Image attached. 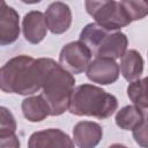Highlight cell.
I'll list each match as a JSON object with an SVG mask.
<instances>
[{"mask_svg":"<svg viewBox=\"0 0 148 148\" xmlns=\"http://www.w3.org/2000/svg\"><path fill=\"white\" fill-rule=\"evenodd\" d=\"M127 96L142 112L145 119H148V76L131 82L127 87Z\"/></svg>","mask_w":148,"mask_h":148,"instance_id":"obj_15","label":"cell"},{"mask_svg":"<svg viewBox=\"0 0 148 148\" xmlns=\"http://www.w3.org/2000/svg\"><path fill=\"white\" fill-rule=\"evenodd\" d=\"M44 15L49 30L54 35H61L66 32L72 25V10L65 2L56 1L50 3Z\"/></svg>","mask_w":148,"mask_h":148,"instance_id":"obj_9","label":"cell"},{"mask_svg":"<svg viewBox=\"0 0 148 148\" xmlns=\"http://www.w3.org/2000/svg\"><path fill=\"white\" fill-rule=\"evenodd\" d=\"M86 75L94 83L101 86L112 84L119 79V64L109 58H94L86 71Z\"/></svg>","mask_w":148,"mask_h":148,"instance_id":"obj_7","label":"cell"},{"mask_svg":"<svg viewBox=\"0 0 148 148\" xmlns=\"http://www.w3.org/2000/svg\"><path fill=\"white\" fill-rule=\"evenodd\" d=\"M74 145L73 139L59 128L34 132L28 140V148H75Z\"/></svg>","mask_w":148,"mask_h":148,"instance_id":"obj_8","label":"cell"},{"mask_svg":"<svg viewBox=\"0 0 148 148\" xmlns=\"http://www.w3.org/2000/svg\"><path fill=\"white\" fill-rule=\"evenodd\" d=\"M0 148H20V140L17 135L14 133L6 136H0Z\"/></svg>","mask_w":148,"mask_h":148,"instance_id":"obj_20","label":"cell"},{"mask_svg":"<svg viewBox=\"0 0 148 148\" xmlns=\"http://www.w3.org/2000/svg\"><path fill=\"white\" fill-rule=\"evenodd\" d=\"M108 148H128V147H126L125 145H121V143H112Z\"/></svg>","mask_w":148,"mask_h":148,"instance_id":"obj_21","label":"cell"},{"mask_svg":"<svg viewBox=\"0 0 148 148\" xmlns=\"http://www.w3.org/2000/svg\"><path fill=\"white\" fill-rule=\"evenodd\" d=\"M103 138V128L99 124L82 120L73 127V141L79 148H96Z\"/></svg>","mask_w":148,"mask_h":148,"instance_id":"obj_11","label":"cell"},{"mask_svg":"<svg viewBox=\"0 0 148 148\" xmlns=\"http://www.w3.org/2000/svg\"><path fill=\"white\" fill-rule=\"evenodd\" d=\"M131 17L132 22L142 20L148 15V1H135V0H124L120 1Z\"/></svg>","mask_w":148,"mask_h":148,"instance_id":"obj_17","label":"cell"},{"mask_svg":"<svg viewBox=\"0 0 148 148\" xmlns=\"http://www.w3.org/2000/svg\"><path fill=\"white\" fill-rule=\"evenodd\" d=\"M47 23L45 15L39 10L28 12L22 20V32L30 44H39L47 34Z\"/></svg>","mask_w":148,"mask_h":148,"instance_id":"obj_12","label":"cell"},{"mask_svg":"<svg viewBox=\"0 0 148 148\" xmlns=\"http://www.w3.org/2000/svg\"><path fill=\"white\" fill-rule=\"evenodd\" d=\"M24 118L31 123H39L50 114V108L42 95H32L24 98L21 103Z\"/></svg>","mask_w":148,"mask_h":148,"instance_id":"obj_13","label":"cell"},{"mask_svg":"<svg viewBox=\"0 0 148 148\" xmlns=\"http://www.w3.org/2000/svg\"><path fill=\"white\" fill-rule=\"evenodd\" d=\"M74 89L75 79L73 74L64 69L52 58H47L42 96L49 104L51 116H60L68 110Z\"/></svg>","mask_w":148,"mask_h":148,"instance_id":"obj_2","label":"cell"},{"mask_svg":"<svg viewBox=\"0 0 148 148\" xmlns=\"http://www.w3.org/2000/svg\"><path fill=\"white\" fill-rule=\"evenodd\" d=\"M116 125L124 131H134L142 124L145 117L135 105H126L116 113Z\"/></svg>","mask_w":148,"mask_h":148,"instance_id":"obj_16","label":"cell"},{"mask_svg":"<svg viewBox=\"0 0 148 148\" xmlns=\"http://www.w3.org/2000/svg\"><path fill=\"white\" fill-rule=\"evenodd\" d=\"M134 141L142 148H148V119H145L140 126L132 131Z\"/></svg>","mask_w":148,"mask_h":148,"instance_id":"obj_19","label":"cell"},{"mask_svg":"<svg viewBox=\"0 0 148 148\" xmlns=\"http://www.w3.org/2000/svg\"><path fill=\"white\" fill-rule=\"evenodd\" d=\"M0 136L14 134L16 131V120L6 106L0 108Z\"/></svg>","mask_w":148,"mask_h":148,"instance_id":"obj_18","label":"cell"},{"mask_svg":"<svg viewBox=\"0 0 148 148\" xmlns=\"http://www.w3.org/2000/svg\"><path fill=\"white\" fill-rule=\"evenodd\" d=\"M92 53L81 40L67 43L59 53V65L71 74H81L91 62Z\"/></svg>","mask_w":148,"mask_h":148,"instance_id":"obj_6","label":"cell"},{"mask_svg":"<svg viewBox=\"0 0 148 148\" xmlns=\"http://www.w3.org/2000/svg\"><path fill=\"white\" fill-rule=\"evenodd\" d=\"M47 58L35 59L20 54L10 58L0 69V88L7 94L32 96L42 89Z\"/></svg>","mask_w":148,"mask_h":148,"instance_id":"obj_1","label":"cell"},{"mask_svg":"<svg viewBox=\"0 0 148 148\" xmlns=\"http://www.w3.org/2000/svg\"><path fill=\"white\" fill-rule=\"evenodd\" d=\"M87 13L95 20V23L109 31H120L121 28L132 23L131 17L120 1L102 0L84 1Z\"/></svg>","mask_w":148,"mask_h":148,"instance_id":"obj_5","label":"cell"},{"mask_svg":"<svg viewBox=\"0 0 148 148\" xmlns=\"http://www.w3.org/2000/svg\"><path fill=\"white\" fill-rule=\"evenodd\" d=\"M120 74L127 82H134L139 80L143 73V59L140 52L136 50H127L120 58Z\"/></svg>","mask_w":148,"mask_h":148,"instance_id":"obj_14","label":"cell"},{"mask_svg":"<svg viewBox=\"0 0 148 148\" xmlns=\"http://www.w3.org/2000/svg\"><path fill=\"white\" fill-rule=\"evenodd\" d=\"M79 40L88 46L95 58H121L128 46V38L121 31H109L95 22L88 23L80 32Z\"/></svg>","mask_w":148,"mask_h":148,"instance_id":"obj_4","label":"cell"},{"mask_svg":"<svg viewBox=\"0 0 148 148\" xmlns=\"http://www.w3.org/2000/svg\"><path fill=\"white\" fill-rule=\"evenodd\" d=\"M118 109V99L98 86L83 83L75 87L68 111L74 116L106 119Z\"/></svg>","mask_w":148,"mask_h":148,"instance_id":"obj_3","label":"cell"},{"mask_svg":"<svg viewBox=\"0 0 148 148\" xmlns=\"http://www.w3.org/2000/svg\"><path fill=\"white\" fill-rule=\"evenodd\" d=\"M20 36L18 13L5 1L0 7V45L6 46L16 42Z\"/></svg>","mask_w":148,"mask_h":148,"instance_id":"obj_10","label":"cell"}]
</instances>
